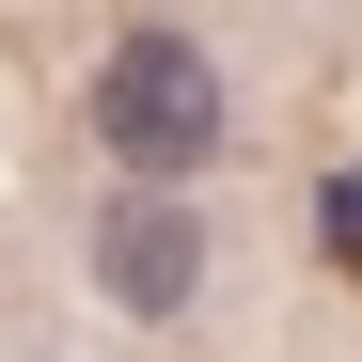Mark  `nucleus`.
Returning a JSON list of instances; mask_svg holds the SVG:
<instances>
[{
    "label": "nucleus",
    "instance_id": "obj_1",
    "mask_svg": "<svg viewBox=\"0 0 362 362\" xmlns=\"http://www.w3.org/2000/svg\"><path fill=\"white\" fill-rule=\"evenodd\" d=\"M221 127H236V110H221V64L189 32H127L95 64V142L127 158V189H173L189 158H221Z\"/></svg>",
    "mask_w": 362,
    "mask_h": 362
},
{
    "label": "nucleus",
    "instance_id": "obj_2",
    "mask_svg": "<svg viewBox=\"0 0 362 362\" xmlns=\"http://www.w3.org/2000/svg\"><path fill=\"white\" fill-rule=\"evenodd\" d=\"M95 284L127 299V315H173V299L205 284V221L173 205V189H110V221H95Z\"/></svg>",
    "mask_w": 362,
    "mask_h": 362
}]
</instances>
